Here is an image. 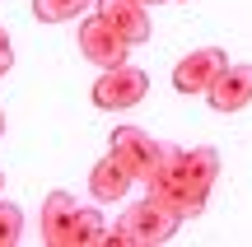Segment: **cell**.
Instances as JSON below:
<instances>
[{
  "instance_id": "6da1fadb",
  "label": "cell",
  "mask_w": 252,
  "mask_h": 247,
  "mask_svg": "<svg viewBox=\"0 0 252 247\" xmlns=\"http://www.w3.org/2000/svg\"><path fill=\"white\" fill-rule=\"evenodd\" d=\"M215 177H220V149L215 145H191V149L163 145L159 168L145 182V192L154 201H163L178 220H191V215H201L210 205Z\"/></svg>"
},
{
  "instance_id": "7a4b0ae2",
  "label": "cell",
  "mask_w": 252,
  "mask_h": 247,
  "mask_svg": "<svg viewBox=\"0 0 252 247\" xmlns=\"http://www.w3.org/2000/svg\"><path fill=\"white\" fill-rule=\"evenodd\" d=\"M178 224H182V220H178L163 201L145 196V201L126 205V215L117 220V229H112L103 243H108V247H163V243H173Z\"/></svg>"
},
{
  "instance_id": "3957f363",
  "label": "cell",
  "mask_w": 252,
  "mask_h": 247,
  "mask_svg": "<svg viewBox=\"0 0 252 247\" xmlns=\"http://www.w3.org/2000/svg\"><path fill=\"white\" fill-rule=\"evenodd\" d=\"M145 93H150V75L126 61V65H112V70H103L98 80H94V108L126 112V108H135Z\"/></svg>"
},
{
  "instance_id": "277c9868",
  "label": "cell",
  "mask_w": 252,
  "mask_h": 247,
  "mask_svg": "<svg viewBox=\"0 0 252 247\" xmlns=\"http://www.w3.org/2000/svg\"><path fill=\"white\" fill-rule=\"evenodd\" d=\"M80 52H84V61H89V65L112 70V65H126L131 42H126V37H122L103 14H84V19H80Z\"/></svg>"
},
{
  "instance_id": "5b68a950",
  "label": "cell",
  "mask_w": 252,
  "mask_h": 247,
  "mask_svg": "<svg viewBox=\"0 0 252 247\" xmlns=\"http://www.w3.org/2000/svg\"><path fill=\"white\" fill-rule=\"evenodd\" d=\"M112 154H117L126 168H131L135 182H150L154 168H159L163 145L150 136V131H140V126H117V131H112Z\"/></svg>"
},
{
  "instance_id": "8992f818",
  "label": "cell",
  "mask_w": 252,
  "mask_h": 247,
  "mask_svg": "<svg viewBox=\"0 0 252 247\" xmlns=\"http://www.w3.org/2000/svg\"><path fill=\"white\" fill-rule=\"evenodd\" d=\"M224 65H229V56L220 47H201V52L182 56L173 65V89L178 93H210V84L224 75Z\"/></svg>"
},
{
  "instance_id": "52a82bcc",
  "label": "cell",
  "mask_w": 252,
  "mask_h": 247,
  "mask_svg": "<svg viewBox=\"0 0 252 247\" xmlns=\"http://www.w3.org/2000/svg\"><path fill=\"white\" fill-rule=\"evenodd\" d=\"M94 14H103L131 47L150 42V14H145V0H98Z\"/></svg>"
},
{
  "instance_id": "ba28073f",
  "label": "cell",
  "mask_w": 252,
  "mask_h": 247,
  "mask_svg": "<svg viewBox=\"0 0 252 247\" xmlns=\"http://www.w3.org/2000/svg\"><path fill=\"white\" fill-rule=\"evenodd\" d=\"M210 108L215 112H243L252 103V65H224V75H220L215 84H210Z\"/></svg>"
},
{
  "instance_id": "9c48e42d",
  "label": "cell",
  "mask_w": 252,
  "mask_h": 247,
  "mask_svg": "<svg viewBox=\"0 0 252 247\" xmlns=\"http://www.w3.org/2000/svg\"><path fill=\"white\" fill-rule=\"evenodd\" d=\"M131 182H135L131 168H126L112 149H108V159H98V164L89 168V196H98V201H126Z\"/></svg>"
},
{
  "instance_id": "30bf717a",
  "label": "cell",
  "mask_w": 252,
  "mask_h": 247,
  "mask_svg": "<svg viewBox=\"0 0 252 247\" xmlns=\"http://www.w3.org/2000/svg\"><path fill=\"white\" fill-rule=\"evenodd\" d=\"M75 210H80V201H75L70 192H52L42 201V243L47 247H65V233H70V224H75Z\"/></svg>"
},
{
  "instance_id": "8fae6325",
  "label": "cell",
  "mask_w": 252,
  "mask_h": 247,
  "mask_svg": "<svg viewBox=\"0 0 252 247\" xmlns=\"http://www.w3.org/2000/svg\"><path fill=\"white\" fill-rule=\"evenodd\" d=\"M103 238H108V229H103V215L89 210V205H80V210H75L70 233H65V247H98Z\"/></svg>"
},
{
  "instance_id": "7c38bea8",
  "label": "cell",
  "mask_w": 252,
  "mask_h": 247,
  "mask_svg": "<svg viewBox=\"0 0 252 247\" xmlns=\"http://www.w3.org/2000/svg\"><path fill=\"white\" fill-rule=\"evenodd\" d=\"M98 0H33V14L42 24H65V19H84Z\"/></svg>"
},
{
  "instance_id": "4fadbf2b",
  "label": "cell",
  "mask_w": 252,
  "mask_h": 247,
  "mask_svg": "<svg viewBox=\"0 0 252 247\" xmlns=\"http://www.w3.org/2000/svg\"><path fill=\"white\" fill-rule=\"evenodd\" d=\"M24 238V215L14 201H0V247H14Z\"/></svg>"
},
{
  "instance_id": "5bb4252c",
  "label": "cell",
  "mask_w": 252,
  "mask_h": 247,
  "mask_svg": "<svg viewBox=\"0 0 252 247\" xmlns=\"http://www.w3.org/2000/svg\"><path fill=\"white\" fill-rule=\"evenodd\" d=\"M9 65H14V42H9V37L0 33V75H5Z\"/></svg>"
},
{
  "instance_id": "9a60e30c",
  "label": "cell",
  "mask_w": 252,
  "mask_h": 247,
  "mask_svg": "<svg viewBox=\"0 0 252 247\" xmlns=\"http://www.w3.org/2000/svg\"><path fill=\"white\" fill-rule=\"evenodd\" d=\"M0 136H5V112H0Z\"/></svg>"
},
{
  "instance_id": "2e32d148",
  "label": "cell",
  "mask_w": 252,
  "mask_h": 247,
  "mask_svg": "<svg viewBox=\"0 0 252 247\" xmlns=\"http://www.w3.org/2000/svg\"><path fill=\"white\" fill-rule=\"evenodd\" d=\"M145 5H159V0H145Z\"/></svg>"
},
{
  "instance_id": "e0dca14e",
  "label": "cell",
  "mask_w": 252,
  "mask_h": 247,
  "mask_svg": "<svg viewBox=\"0 0 252 247\" xmlns=\"http://www.w3.org/2000/svg\"><path fill=\"white\" fill-rule=\"evenodd\" d=\"M0 187H5V173H0Z\"/></svg>"
}]
</instances>
